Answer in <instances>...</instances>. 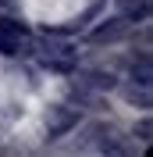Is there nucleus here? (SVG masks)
Returning a JSON list of instances; mask_svg holds the SVG:
<instances>
[{
    "label": "nucleus",
    "mask_w": 153,
    "mask_h": 157,
    "mask_svg": "<svg viewBox=\"0 0 153 157\" xmlns=\"http://www.w3.org/2000/svg\"><path fill=\"white\" fill-rule=\"evenodd\" d=\"M103 157H135V154L125 147L121 139H107V143H103Z\"/></svg>",
    "instance_id": "39448f33"
},
{
    "label": "nucleus",
    "mask_w": 153,
    "mask_h": 157,
    "mask_svg": "<svg viewBox=\"0 0 153 157\" xmlns=\"http://www.w3.org/2000/svg\"><path fill=\"white\" fill-rule=\"evenodd\" d=\"M86 82H89L93 89H114V75H103V71H89Z\"/></svg>",
    "instance_id": "423d86ee"
},
{
    "label": "nucleus",
    "mask_w": 153,
    "mask_h": 157,
    "mask_svg": "<svg viewBox=\"0 0 153 157\" xmlns=\"http://www.w3.org/2000/svg\"><path fill=\"white\" fill-rule=\"evenodd\" d=\"M125 29H128L125 18H110L107 25H96L93 29V39H118V36H125Z\"/></svg>",
    "instance_id": "7ed1b4c3"
},
{
    "label": "nucleus",
    "mask_w": 153,
    "mask_h": 157,
    "mask_svg": "<svg viewBox=\"0 0 153 157\" xmlns=\"http://www.w3.org/2000/svg\"><path fill=\"white\" fill-rule=\"evenodd\" d=\"M118 11H121V18H125V21H132V18H146L150 0H118Z\"/></svg>",
    "instance_id": "20e7f679"
},
{
    "label": "nucleus",
    "mask_w": 153,
    "mask_h": 157,
    "mask_svg": "<svg viewBox=\"0 0 153 157\" xmlns=\"http://www.w3.org/2000/svg\"><path fill=\"white\" fill-rule=\"evenodd\" d=\"M29 36V29L14 18H0V54H18L21 39Z\"/></svg>",
    "instance_id": "f257e3e1"
},
{
    "label": "nucleus",
    "mask_w": 153,
    "mask_h": 157,
    "mask_svg": "<svg viewBox=\"0 0 153 157\" xmlns=\"http://www.w3.org/2000/svg\"><path fill=\"white\" fill-rule=\"evenodd\" d=\"M75 125H78V111L57 107V111H54V118H50V139H61L64 132H71Z\"/></svg>",
    "instance_id": "f03ea898"
},
{
    "label": "nucleus",
    "mask_w": 153,
    "mask_h": 157,
    "mask_svg": "<svg viewBox=\"0 0 153 157\" xmlns=\"http://www.w3.org/2000/svg\"><path fill=\"white\" fill-rule=\"evenodd\" d=\"M135 132H139V139H150V121H139V128H135Z\"/></svg>",
    "instance_id": "6e6552de"
},
{
    "label": "nucleus",
    "mask_w": 153,
    "mask_h": 157,
    "mask_svg": "<svg viewBox=\"0 0 153 157\" xmlns=\"http://www.w3.org/2000/svg\"><path fill=\"white\" fill-rule=\"evenodd\" d=\"M132 75H135V82H139V86L146 89V86H150V61L143 57V61H139V68L132 64Z\"/></svg>",
    "instance_id": "0eeeda50"
}]
</instances>
